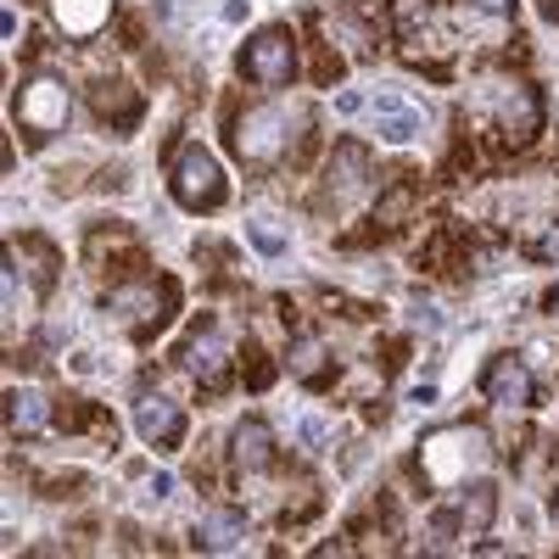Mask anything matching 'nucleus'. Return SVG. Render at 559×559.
Here are the masks:
<instances>
[{
  "mask_svg": "<svg viewBox=\"0 0 559 559\" xmlns=\"http://www.w3.org/2000/svg\"><path fill=\"white\" fill-rule=\"evenodd\" d=\"M12 118H17V129L34 140V146L57 140V134L68 129V118H73V90H68V79H57V73L23 79L17 96H12Z\"/></svg>",
  "mask_w": 559,
  "mask_h": 559,
  "instance_id": "f257e3e1",
  "label": "nucleus"
},
{
  "mask_svg": "<svg viewBox=\"0 0 559 559\" xmlns=\"http://www.w3.org/2000/svg\"><path fill=\"white\" fill-rule=\"evenodd\" d=\"M481 464H487V431L481 426H448V431L419 442V471L437 487L471 481V471H481Z\"/></svg>",
  "mask_w": 559,
  "mask_h": 559,
  "instance_id": "f03ea898",
  "label": "nucleus"
},
{
  "mask_svg": "<svg viewBox=\"0 0 559 559\" xmlns=\"http://www.w3.org/2000/svg\"><path fill=\"white\" fill-rule=\"evenodd\" d=\"M308 112H286V107H247L236 118V157L247 168H274L292 152V129H302Z\"/></svg>",
  "mask_w": 559,
  "mask_h": 559,
  "instance_id": "7ed1b4c3",
  "label": "nucleus"
},
{
  "mask_svg": "<svg viewBox=\"0 0 559 559\" xmlns=\"http://www.w3.org/2000/svg\"><path fill=\"white\" fill-rule=\"evenodd\" d=\"M168 185H174V202L191 207V213H213V207H224V197H229L224 168H218V157H213L207 146H185V152L174 157Z\"/></svg>",
  "mask_w": 559,
  "mask_h": 559,
  "instance_id": "20e7f679",
  "label": "nucleus"
},
{
  "mask_svg": "<svg viewBox=\"0 0 559 559\" xmlns=\"http://www.w3.org/2000/svg\"><path fill=\"white\" fill-rule=\"evenodd\" d=\"M107 308L118 313V324L129 336H157L174 313V286L168 280H129V286H118L107 297Z\"/></svg>",
  "mask_w": 559,
  "mask_h": 559,
  "instance_id": "39448f33",
  "label": "nucleus"
},
{
  "mask_svg": "<svg viewBox=\"0 0 559 559\" xmlns=\"http://www.w3.org/2000/svg\"><path fill=\"white\" fill-rule=\"evenodd\" d=\"M241 73L263 90H280V84H292L297 73V39L292 28H258L247 39V51H241Z\"/></svg>",
  "mask_w": 559,
  "mask_h": 559,
  "instance_id": "423d86ee",
  "label": "nucleus"
},
{
  "mask_svg": "<svg viewBox=\"0 0 559 559\" xmlns=\"http://www.w3.org/2000/svg\"><path fill=\"white\" fill-rule=\"evenodd\" d=\"M179 369L191 376L202 392H218L224 381H229V342H224V331L213 319H202L191 336H185V347H179Z\"/></svg>",
  "mask_w": 559,
  "mask_h": 559,
  "instance_id": "0eeeda50",
  "label": "nucleus"
},
{
  "mask_svg": "<svg viewBox=\"0 0 559 559\" xmlns=\"http://www.w3.org/2000/svg\"><path fill=\"white\" fill-rule=\"evenodd\" d=\"M492 112H498L503 140H515V146H526V140L543 129V102H537L532 84H498L492 90Z\"/></svg>",
  "mask_w": 559,
  "mask_h": 559,
  "instance_id": "6e6552de",
  "label": "nucleus"
},
{
  "mask_svg": "<svg viewBox=\"0 0 559 559\" xmlns=\"http://www.w3.org/2000/svg\"><path fill=\"white\" fill-rule=\"evenodd\" d=\"M134 431L146 448H179L185 437V408L163 392H140L134 397Z\"/></svg>",
  "mask_w": 559,
  "mask_h": 559,
  "instance_id": "1a4fd4ad",
  "label": "nucleus"
},
{
  "mask_svg": "<svg viewBox=\"0 0 559 559\" xmlns=\"http://www.w3.org/2000/svg\"><path fill=\"white\" fill-rule=\"evenodd\" d=\"M481 392H487V403H498V408H526L532 392H537V381H532V369H526L515 353H498V358L487 364V376H481Z\"/></svg>",
  "mask_w": 559,
  "mask_h": 559,
  "instance_id": "9d476101",
  "label": "nucleus"
},
{
  "mask_svg": "<svg viewBox=\"0 0 559 559\" xmlns=\"http://www.w3.org/2000/svg\"><path fill=\"white\" fill-rule=\"evenodd\" d=\"M229 459H236L241 476H258L274 464V431L263 426V419H241L236 431H229Z\"/></svg>",
  "mask_w": 559,
  "mask_h": 559,
  "instance_id": "9b49d317",
  "label": "nucleus"
},
{
  "mask_svg": "<svg viewBox=\"0 0 559 559\" xmlns=\"http://www.w3.org/2000/svg\"><path fill=\"white\" fill-rule=\"evenodd\" d=\"M51 17L68 39H96L112 23V0H51Z\"/></svg>",
  "mask_w": 559,
  "mask_h": 559,
  "instance_id": "f8f14e48",
  "label": "nucleus"
},
{
  "mask_svg": "<svg viewBox=\"0 0 559 559\" xmlns=\"http://www.w3.org/2000/svg\"><path fill=\"white\" fill-rule=\"evenodd\" d=\"M492 515H498V492H492L487 481H476V487H464V498H459V509H453V521H437V526H459L464 537H487Z\"/></svg>",
  "mask_w": 559,
  "mask_h": 559,
  "instance_id": "ddd939ff",
  "label": "nucleus"
},
{
  "mask_svg": "<svg viewBox=\"0 0 559 559\" xmlns=\"http://www.w3.org/2000/svg\"><path fill=\"white\" fill-rule=\"evenodd\" d=\"M7 426H12V437H39L45 426H51V403H45V392L12 386L7 392Z\"/></svg>",
  "mask_w": 559,
  "mask_h": 559,
  "instance_id": "4468645a",
  "label": "nucleus"
},
{
  "mask_svg": "<svg viewBox=\"0 0 559 559\" xmlns=\"http://www.w3.org/2000/svg\"><path fill=\"white\" fill-rule=\"evenodd\" d=\"M241 537H247V515H241V509H207L202 526H197V548H207V554H229Z\"/></svg>",
  "mask_w": 559,
  "mask_h": 559,
  "instance_id": "2eb2a0df",
  "label": "nucleus"
},
{
  "mask_svg": "<svg viewBox=\"0 0 559 559\" xmlns=\"http://www.w3.org/2000/svg\"><path fill=\"white\" fill-rule=\"evenodd\" d=\"M90 102H96V112L107 118V123H118V129H129L134 118H140V96L129 84H118V79H102L96 90H90Z\"/></svg>",
  "mask_w": 559,
  "mask_h": 559,
  "instance_id": "dca6fc26",
  "label": "nucleus"
},
{
  "mask_svg": "<svg viewBox=\"0 0 559 559\" xmlns=\"http://www.w3.org/2000/svg\"><path fill=\"white\" fill-rule=\"evenodd\" d=\"M286 358H292V376H297V381L324 386V342H319V336H297Z\"/></svg>",
  "mask_w": 559,
  "mask_h": 559,
  "instance_id": "f3484780",
  "label": "nucleus"
},
{
  "mask_svg": "<svg viewBox=\"0 0 559 559\" xmlns=\"http://www.w3.org/2000/svg\"><path fill=\"white\" fill-rule=\"evenodd\" d=\"M376 112H381V134H386V140H397V146L419 134V112H414V107H403L397 96H381V102H376Z\"/></svg>",
  "mask_w": 559,
  "mask_h": 559,
  "instance_id": "a211bd4d",
  "label": "nucleus"
},
{
  "mask_svg": "<svg viewBox=\"0 0 559 559\" xmlns=\"http://www.w3.org/2000/svg\"><path fill=\"white\" fill-rule=\"evenodd\" d=\"M364 168H369L364 146H342V152L331 157V185H336V191H358V179H364Z\"/></svg>",
  "mask_w": 559,
  "mask_h": 559,
  "instance_id": "6ab92c4d",
  "label": "nucleus"
},
{
  "mask_svg": "<svg viewBox=\"0 0 559 559\" xmlns=\"http://www.w3.org/2000/svg\"><path fill=\"white\" fill-rule=\"evenodd\" d=\"M247 241L263 252V258H280L286 252V229H280V218H269V213H258L252 224H247Z\"/></svg>",
  "mask_w": 559,
  "mask_h": 559,
  "instance_id": "aec40b11",
  "label": "nucleus"
},
{
  "mask_svg": "<svg viewBox=\"0 0 559 559\" xmlns=\"http://www.w3.org/2000/svg\"><path fill=\"white\" fill-rule=\"evenodd\" d=\"M0 280H7V319L28 313V297H23V286H17V252L7 258V274H0Z\"/></svg>",
  "mask_w": 559,
  "mask_h": 559,
  "instance_id": "412c9836",
  "label": "nucleus"
},
{
  "mask_svg": "<svg viewBox=\"0 0 559 559\" xmlns=\"http://www.w3.org/2000/svg\"><path fill=\"white\" fill-rule=\"evenodd\" d=\"M419 12H426V0H392V17H397V28H403V34H414Z\"/></svg>",
  "mask_w": 559,
  "mask_h": 559,
  "instance_id": "4be33fe9",
  "label": "nucleus"
},
{
  "mask_svg": "<svg viewBox=\"0 0 559 559\" xmlns=\"http://www.w3.org/2000/svg\"><path fill=\"white\" fill-rule=\"evenodd\" d=\"M532 252H537L543 263H559V224H548V229H543V241H537Z\"/></svg>",
  "mask_w": 559,
  "mask_h": 559,
  "instance_id": "5701e85b",
  "label": "nucleus"
},
{
  "mask_svg": "<svg viewBox=\"0 0 559 559\" xmlns=\"http://www.w3.org/2000/svg\"><path fill=\"white\" fill-rule=\"evenodd\" d=\"M168 492H174V476H168V471H157V476L146 481V498H152V503H163Z\"/></svg>",
  "mask_w": 559,
  "mask_h": 559,
  "instance_id": "b1692460",
  "label": "nucleus"
},
{
  "mask_svg": "<svg viewBox=\"0 0 559 559\" xmlns=\"http://www.w3.org/2000/svg\"><path fill=\"white\" fill-rule=\"evenodd\" d=\"M464 7H476V12H492V17H503L509 7H515V0H464Z\"/></svg>",
  "mask_w": 559,
  "mask_h": 559,
  "instance_id": "393cba45",
  "label": "nucleus"
},
{
  "mask_svg": "<svg viewBox=\"0 0 559 559\" xmlns=\"http://www.w3.org/2000/svg\"><path fill=\"white\" fill-rule=\"evenodd\" d=\"M548 308H554V313H559V286H554V297H548Z\"/></svg>",
  "mask_w": 559,
  "mask_h": 559,
  "instance_id": "a878e982",
  "label": "nucleus"
}]
</instances>
